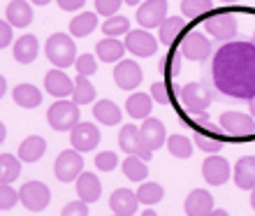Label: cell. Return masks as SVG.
Masks as SVG:
<instances>
[{"instance_id": "1", "label": "cell", "mask_w": 255, "mask_h": 216, "mask_svg": "<svg viewBox=\"0 0 255 216\" xmlns=\"http://www.w3.org/2000/svg\"><path fill=\"white\" fill-rule=\"evenodd\" d=\"M211 79L225 98L251 100L255 95V47L251 42H225L214 54Z\"/></svg>"}, {"instance_id": "2", "label": "cell", "mask_w": 255, "mask_h": 216, "mask_svg": "<svg viewBox=\"0 0 255 216\" xmlns=\"http://www.w3.org/2000/svg\"><path fill=\"white\" fill-rule=\"evenodd\" d=\"M44 54L56 68H70L77 61V44L70 35L65 33H54L49 35L47 44H44Z\"/></svg>"}, {"instance_id": "3", "label": "cell", "mask_w": 255, "mask_h": 216, "mask_svg": "<svg viewBox=\"0 0 255 216\" xmlns=\"http://www.w3.org/2000/svg\"><path fill=\"white\" fill-rule=\"evenodd\" d=\"M47 121L54 130L65 133V130H72L81 121V109L72 100H58L47 109Z\"/></svg>"}, {"instance_id": "4", "label": "cell", "mask_w": 255, "mask_h": 216, "mask_svg": "<svg viewBox=\"0 0 255 216\" xmlns=\"http://www.w3.org/2000/svg\"><path fill=\"white\" fill-rule=\"evenodd\" d=\"M221 130L230 140H249L255 135V119L251 114H242V112H223Z\"/></svg>"}, {"instance_id": "5", "label": "cell", "mask_w": 255, "mask_h": 216, "mask_svg": "<svg viewBox=\"0 0 255 216\" xmlns=\"http://www.w3.org/2000/svg\"><path fill=\"white\" fill-rule=\"evenodd\" d=\"M179 54L188 61H207L211 54V40L207 35H202V30L197 28L186 30V35L179 42Z\"/></svg>"}, {"instance_id": "6", "label": "cell", "mask_w": 255, "mask_h": 216, "mask_svg": "<svg viewBox=\"0 0 255 216\" xmlns=\"http://www.w3.org/2000/svg\"><path fill=\"white\" fill-rule=\"evenodd\" d=\"M19 203L28 212H44L51 203V191L42 182H26L19 189Z\"/></svg>"}, {"instance_id": "7", "label": "cell", "mask_w": 255, "mask_h": 216, "mask_svg": "<svg viewBox=\"0 0 255 216\" xmlns=\"http://www.w3.org/2000/svg\"><path fill=\"white\" fill-rule=\"evenodd\" d=\"M179 100H181L183 107L188 109V114H193V112H207V107L211 105V100H214V95H211V91H209L204 84L190 81V84L181 86Z\"/></svg>"}, {"instance_id": "8", "label": "cell", "mask_w": 255, "mask_h": 216, "mask_svg": "<svg viewBox=\"0 0 255 216\" xmlns=\"http://www.w3.org/2000/svg\"><path fill=\"white\" fill-rule=\"evenodd\" d=\"M204 28L218 42H232L237 30H239V23H237V16L232 12H218L204 21Z\"/></svg>"}, {"instance_id": "9", "label": "cell", "mask_w": 255, "mask_h": 216, "mask_svg": "<svg viewBox=\"0 0 255 216\" xmlns=\"http://www.w3.org/2000/svg\"><path fill=\"white\" fill-rule=\"evenodd\" d=\"M54 172L58 182H77V177L84 172V158H81V154L74 151V149L61 151L54 163Z\"/></svg>"}, {"instance_id": "10", "label": "cell", "mask_w": 255, "mask_h": 216, "mask_svg": "<svg viewBox=\"0 0 255 216\" xmlns=\"http://www.w3.org/2000/svg\"><path fill=\"white\" fill-rule=\"evenodd\" d=\"M100 128L91 121H79L70 130V144H72L74 151L79 154H86V151H93L98 144H100Z\"/></svg>"}, {"instance_id": "11", "label": "cell", "mask_w": 255, "mask_h": 216, "mask_svg": "<svg viewBox=\"0 0 255 216\" xmlns=\"http://www.w3.org/2000/svg\"><path fill=\"white\" fill-rule=\"evenodd\" d=\"M119 147H121L128 156H137V158H141V161H146V163L151 161V156H153V151L141 142L139 126H132V123H128V126L121 128V133H119Z\"/></svg>"}, {"instance_id": "12", "label": "cell", "mask_w": 255, "mask_h": 216, "mask_svg": "<svg viewBox=\"0 0 255 216\" xmlns=\"http://www.w3.org/2000/svg\"><path fill=\"white\" fill-rule=\"evenodd\" d=\"M126 49L130 54H134L137 58H151V56L158 51V40H155L153 35L139 28V30H130L126 35Z\"/></svg>"}, {"instance_id": "13", "label": "cell", "mask_w": 255, "mask_h": 216, "mask_svg": "<svg viewBox=\"0 0 255 216\" xmlns=\"http://www.w3.org/2000/svg\"><path fill=\"white\" fill-rule=\"evenodd\" d=\"M167 0H146L137 9V21L144 30L148 28H160V23L167 19Z\"/></svg>"}, {"instance_id": "14", "label": "cell", "mask_w": 255, "mask_h": 216, "mask_svg": "<svg viewBox=\"0 0 255 216\" xmlns=\"http://www.w3.org/2000/svg\"><path fill=\"white\" fill-rule=\"evenodd\" d=\"M230 175H232L230 163L218 154H211L207 161L202 163V177H204V182L211 184V186H223V184H228Z\"/></svg>"}, {"instance_id": "15", "label": "cell", "mask_w": 255, "mask_h": 216, "mask_svg": "<svg viewBox=\"0 0 255 216\" xmlns=\"http://www.w3.org/2000/svg\"><path fill=\"white\" fill-rule=\"evenodd\" d=\"M193 144L207 154H218L225 147V137H223V130L214 128L211 123H204V126H195Z\"/></svg>"}, {"instance_id": "16", "label": "cell", "mask_w": 255, "mask_h": 216, "mask_svg": "<svg viewBox=\"0 0 255 216\" xmlns=\"http://www.w3.org/2000/svg\"><path fill=\"white\" fill-rule=\"evenodd\" d=\"M144 74L137 61H119L114 70V81L116 86L123 88V91H134V88L141 84Z\"/></svg>"}, {"instance_id": "17", "label": "cell", "mask_w": 255, "mask_h": 216, "mask_svg": "<svg viewBox=\"0 0 255 216\" xmlns=\"http://www.w3.org/2000/svg\"><path fill=\"white\" fill-rule=\"evenodd\" d=\"M139 137L151 151H155V149L165 147V142H167V130L162 126V121L148 116V119H144V123L139 126Z\"/></svg>"}, {"instance_id": "18", "label": "cell", "mask_w": 255, "mask_h": 216, "mask_svg": "<svg viewBox=\"0 0 255 216\" xmlns=\"http://www.w3.org/2000/svg\"><path fill=\"white\" fill-rule=\"evenodd\" d=\"M186 30H188V23H186L183 16H167L158 28V42L165 44V47H174Z\"/></svg>"}, {"instance_id": "19", "label": "cell", "mask_w": 255, "mask_h": 216, "mask_svg": "<svg viewBox=\"0 0 255 216\" xmlns=\"http://www.w3.org/2000/svg\"><path fill=\"white\" fill-rule=\"evenodd\" d=\"M44 91H47V93H51L54 98L65 100L67 95H72L74 81L70 79V77H67L61 68H56V70H51V72H47V77H44Z\"/></svg>"}, {"instance_id": "20", "label": "cell", "mask_w": 255, "mask_h": 216, "mask_svg": "<svg viewBox=\"0 0 255 216\" xmlns=\"http://www.w3.org/2000/svg\"><path fill=\"white\" fill-rule=\"evenodd\" d=\"M77 196H79V200H84L86 205H93L100 200L102 196V184L100 179L93 175V172H81L79 177H77Z\"/></svg>"}, {"instance_id": "21", "label": "cell", "mask_w": 255, "mask_h": 216, "mask_svg": "<svg viewBox=\"0 0 255 216\" xmlns=\"http://www.w3.org/2000/svg\"><path fill=\"white\" fill-rule=\"evenodd\" d=\"M214 210V196L204 189L190 191L186 198V214L188 216H209Z\"/></svg>"}, {"instance_id": "22", "label": "cell", "mask_w": 255, "mask_h": 216, "mask_svg": "<svg viewBox=\"0 0 255 216\" xmlns=\"http://www.w3.org/2000/svg\"><path fill=\"white\" fill-rule=\"evenodd\" d=\"M109 207L116 216H132L139 207V200H137V193H132L130 189H116L109 198Z\"/></svg>"}, {"instance_id": "23", "label": "cell", "mask_w": 255, "mask_h": 216, "mask_svg": "<svg viewBox=\"0 0 255 216\" xmlns=\"http://www.w3.org/2000/svg\"><path fill=\"white\" fill-rule=\"evenodd\" d=\"M235 184L242 191L255 189V156H242L235 165Z\"/></svg>"}, {"instance_id": "24", "label": "cell", "mask_w": 255, "mask_h": 216, "mask_svg": "<svg viewBox=\"0 0 255 216\" xmlns=\"http://www.w3.org/2000/svg\"><path fill=\"white\" fill-rule=\"evenodd\" d=\"M5 16L12 28H28L33 21V7L26 0H12L5 9Z\"/></svg>"}, {"instance_id": "25", "label": "cell", "mask_w": 255, "mask_h": 216, "mask_svg": "<svg viewBox=\"0 0 255 216\" xmlns=\"http://www.w3.org/2000/svg\"><path fill=\"white\" fill-rule=\"evenodd\" d=\"M40 54V44L35 35H21L16 44H14V61L21 65H30Z\"/></svg>"}, {"instance_id": "26", "label": "cell", "mask_w": 255, "mask_h": 216, "mask_svg": "<svg viewBox=\"0 0 255 216\" xmlns=\"http://www.w3.org/2000/svg\"><path fill=\"white\" fill-rule=\"evenodd\" d=\"M123 54H126V44L119 37H105V40H100L95 44V56L105 63L123 61Z\"/></svg>"}, {"instance_id": "27", "label": "cell", "mask_w": 255, "mask_h": 216, "mask_svg": "<svg viewBox=\"0 0 255 216\" xmlns=\"http://www.w3.org/2000/svg\"><path fill=\"white\" fill-rule=\"evenodd\" d=\"M93 116L102 126H119L123 119V109H119V105L112 100H98L93 107Z\"/></svg>"}, {"instance_id": "28", "label": "cell", "mask_w": 255, "mask_h": 216, "mask_svg": "<svg viewBox=\"0 0 255 216\" xmlns=\"http://www.w3.org/2000/svg\"><path fill=\"white\" fill-rule=\"evenodd\" d=\"M44 151H47V140L40 137V135H30V137H26V140L21 142L19 161L21 163H35V161H40L42 156H44Z\"/></svg>"}, {"instance_id": "29", "label": "cell", "mask_w": 255, "mask_h": 216, "mask_svg": "<svg viewBox=\"0 0 255 216\" xmlns=\"http://www.w3.org/2000/svg\"><path fill=\"white\" fill-rule=\"evenodd\" d=\"M14 102L23 109H35L42 102V91L35 84H19V86L12 91Z\"/></svg>"}, {"instance_id": "30", "label": "cell", "mask_w": 255, "mask_h": 216, "mask_svg": "<svg viewBox=\"0 0 255 216\" xmlns=\"http://www.w3.org/2000/svg\"><path fill=\"white\" fill-rule=\"evenodd\" d=\"M126 109H128V114L132 116V119H148L151 109H153V98H151V95H146V93L128 95Z\"/></svg>"}, {"instance_id": "31", "label": "cell", "mask_w": 255, "mask_h": 216, "mask_svg": "<svg viewBox=\"0 0 255 216\" xmlns=\"http://www.w3.org/2000/svg\"><path fill=\"white\" fill-rule=\"evenodd\" d=\"M95 86L88 81V77L84 74H77V79H74V91H72V102L74 105H91L95 100Z\"/></svg>"}, {"instance_id": "32", "label": "cell", "mask_w": 255, "mask_h": 216, "mask_svg": "<svg viewBox=\"0 0 255 216\" xmlns=\"http://www.w3.org/2000/svg\"><path fill=\"white\" fill-rule=\"evenodd\" d=\"M98 28V16L93 12H81L79 16H74L70 21V33L72 37H86Z\"/></svg>"}, {"instance_id": "33", "label": "cell", "mask_w": 255, "mask_h": 216, "mask_svg": "<svg viewBox=\"0 0 255 216\" xmlns=\"http://www.w3.org/2000/svg\"><path fill=\"white\" fill-rule=\"evenodd\" d=\"M121 168H123V175H126L130 182H146V177H148L146 161H141L137 156H128L126 161L121 163Z\"/></svg>"}, {"instance_id": "34", "label": "cell", "mask_w": 255, "mask_h": 216, "mask_svg": "<svg viewBox=\"0 0 255 216\" xmlns=\"http://www.w3.org/2000/svg\"><path fill=\"white\" fill-rule=\"evenodd\" d=\"M21 175V161L12 154H0V184H12Z\"/></svg>"}, {"instance_id": "35", "label": "cell", "mask_w": 255, "mask_h": 216, "mask_svg": "<svg viewBox=\"0 0 255 216\" xmlns=\"http://www.w3.org/2000/svg\"><path fill=\"white\" fill-rule=\"evenodd\" d=\"M193 140L186 135H181V133H174V135H169L167 137V151L174 158H190L193 156Z\"/></svg>"}, {"instance_id": "36", "label": "cell", "mask_w": 255, "mask_h": 216, "mask_svg": "<svg viewBox=\"0 0 255 216\" xmlns=\"http://www.w3.org/2000/svg\"><path fill=\"white\" fill-rule=\"evenodd\" d=\"M165 198V189H162L158 182H146V184H139V189H137V200L139 205H158Z\"/></svg>"}, {"instance_id": "37", "label": "cell", "mask_w": 255, "mask_h": 216, "mask_svg": "<svg viewBox=\"0 0 255 216\" xmlns=\"http://www.w3.org/2000/svg\"><path fill=\"white\" fill-rule=\"evenodd\" d=\"M102 33L107 35V37H119V35H128V33H130V21H128V16L114 14V16H109V19L102 23Z\"/></svg>"}, {"instance_id": "38", "label": "cell", "mask_w": 255, "mask_h": 216, "mask_svg": "<svg viewBox=\"0 0 255 216\" xmlns=\"http://www.w3.org/2000/svg\"><path fill=\"white\" fill-rule=\"evenodd\" d=\"M214 9L211 0H181V14L186 19H197L202 14H207Z\"/></svg>"}, {"instance_id": "39", "label": "cell", "mask_w": 255, "mask_h": 216, "mask_svg": "<svg viewBox=\"0 0 255 216\" xmlns=\"http://www.w3.org/2000/svg\"><path fill=\"white\" fill-rule=\"evenodd\" d=\"M19 203V193L9 186V184H0V212H7L16 207Z\"/></svg>"}, {"instance_id": "40", "label": "cell", "mask_w": 255, "mask_h": 216, "mask_svg": "<svg viewBox=\"0 0 255 216\" xmlns=\"http://www.w3.org/2000/svg\"><path fill=\"white\" fill-rule=\"evenodd\" d=\"M74 68H77V72H79V74L88 77V74H95V72H98V61H95L93 54H81V56H77Z\"/></svg>"}, {"instance_id": "41", "label": "cell", "mask_w": 255, "mask_h": 216, "mask_svg": "<svg viewBox=\"0 0 255 216\" xmlns=\"http://www.w3.org/2000/svg\"><path fill=\"white\" fill-rule=\"evenodd\" d=\"M160 72L165 74V77H169V79H176L179 72H181V61H179V56L176 54L165 56L160 61Z\"/></svg>"}, {"instance_id": "42", "label": "cell", "mask_w": 255, "mask_h": 216, "mask_svg": "<svg viewBox=\"0 0 255 216\" xmlns=\"http://www.w3.org/2000/svg\"><path fill=\"white\" fill-rule=\"evenodd\" d=\"M116 165H119V156L114 151H100L95 156V168L102 172H112V170H116Z\"/></svg>"}, {"instance_id": "43", "label": "cell", "mask_w": 255, "mask_h": 216, "mask_svg": "<svg viewBox=\"0 0 255 216\" xmlns=\"http://www.w3.org/2000/svg\"><path fill=\"white\" fill-rule=\"evenodd\" d=\"M151 98H153V102L167 105L172 100V86H169L167 81H155L153 86H151Z\"/></svg>"}, {"instance_id": "44", "label": "cell", "mask_w": 255, "mask_h": 216, "mask_svg": "<svg viewBox=\"0 0 255 216\" xmlns=\"http://www.w3.org/2000/svg\"><path fill=\"white\" fill-rule=\"evenodd\" d=\"M121 5H123V0H95V12L109 19V16L119 14Z\"/></svg>"}, {"instance_id": "45", "label": "cell", "mask_w": 255, "mask_h": 216, "mask_svg": "<svg viewBox=\"0 0 255 216\" xmlns=\"http://www.w3.org/2000/svg\"><path fill=\"white\" fill-rule=\"evenodd\" d=\"M61 216H88V205L84 200H72L63 207Z\"/></svg>"}, {"instance_id": "46", "label": "cell", "mask_w": 255, "mask_h": 216, "mask_svg": "<svg viewBox=\"0 0 255 216\" xmlns=\"http://www.w3.org/2000/svg\"><path fill=\"white\" fill-rule=\"evenodd\" d=\"M12 40H14V35H12V26H9L7 21L0 19V49L9 47V44H12Z\"/></svg>"}, {"instance_id": "47", "label": "cell", "mask_w": 255, "mask_h": 216, "mask_svg": "<svg viewBox=\"0 0 255 216\" xmlns=\"http://www.w3.org/2000/svg\"><path fill=\"white\" fill-rule=\"evenodd\" d=\"M56 2L65 12H74V9H81V7L86 5V0H56Z\"/></svg>"}, {"instance_id": "48", "label": "cell", "mask_w": 255, "mask_h": 216, "mask_svg": "<svg viewBox=\"0 0 255 216\" xmlns=\"http://www.w3.org/2000/svg\"><path fill=\"white\" fill-rule=\"evenodd\" d=\"M190 119H193V126H204V123H209V114H207V112H193V114H190Z\"/></svg>"}, {"instance_id": "49", "label": "cell", "mask_w": 255, "mask_h": 216, "mask_svg": "<svg viewBox=\"0 0 255 216\" xmlns=\"http://www.w3.org/2000/svg\"><path fill=\"white\" fill-rule=\"evenodd\" d=\"M5 91H7V79L0 74V100H2V95H5Z\"/></svg>"}, {"instance_id": "50", "label": "cell", "mask_w": 255, "mask_h": 216, "mask_svg": "<svg viewBox=\"0 0 255 216\" xmlns=\"http://www.w3.org/2000/svg\"><path fill=\"white\" fill-rule=\"evenodd\" d=\"M5 137H7V128H5V123L0 121V144L5 142Z\"/></svg>"}, {"instance_id": "51", "label": "cell", "mask_w": 255, "mask_h": 216, "mask_svg": "<svg viewBox=\"0 0 255 216\" xmlns=\"http://www.w3.org/2000/svg\"><path fill=\"white\" fill-rule=\"evenodd\" d=\"M249 109H251V116H253V119H255V95H253V98H251V100H249Z\"/></svg>"}, {"instance_id": "52", "label": "cell", "mask_w": 255, "mask_h": 216, "mask_svg": "<svg viewBox=\"0 0 255 216\" xmlns=\"http://www.w3.org/2000/svg\"><path fill=\"white\" fill-rule=\"evenodd\" d=\"M209 216H230V214H228V212H225V210H214V212H211V214H209Z\"/></svg>"}, {"instance_id": "53", "label": "cell", "mask_w": 255, "mask_h": 216, "mask_svg": "<svg viewBox=\"0 0 255 216\" xmlns=\"http://www.w3.org/2000/svg\"><path fill=\"white\" fill-rule=\"evenodd\" d=\"M30 2H33V5H49V2H51V0H30Z\"/></svg>"}, {"instance_id": "54", "label": "cell", "mask_w": 255, "mask_h": 216, "mask_svg": "<svg viewBox=\"0 0 255 216\" xmlns=\"http://www.w3.org/2000/svg\"><path fill=\"white\" fill-rule=\"evenodd\" d=\"M251 207H253V210H255V189L251 191Z\"/></svg>"}, {"instance_id": "55", "label": "cell", "mask_w": 255, "mask_h": 216, "mask_svg": "<svg viewBox=\"0 0 255 216\" xmlns=\"http://www.w3.org/2000/svg\"><path fill=\"white\" fill-rule=\"evenodd\" d=\"M123 2H128V5H139L141 0H123Z\"/></svg>"}, {"instance_id": "56", "label": "cell", "mask_w": 255, "mask_h": 216, "mask_svg": "<svg viewBox=\"0 0 255 216\" xmlns=\"http://www.w3.org/2000/svg\"><path fill=\"white\" fill-rule=\"evenodd\" d=\"M141 216H158V214H155L153 210H146V212H144V214H141Z\"/></svg>"}, {"instance_id": "57", "label": "cell", "mask_w": 255, "mask_h": 216, "mask_svg": "<svg viewBox=\"0 0 255 216\" xmlns=\"http://www.w3.org/2000/svg\"><path fill=\"white\" fill-rule=\"evenodd\" d=\"M218 2H237V0H218Z\"/></svg>"}, {"instance_id": "58", "label": "cell", "mask_w": 255, "mask_h": 216, "mask_svg": "<svg viewBox=\"0 0 255 216\" xmlns=\"http://www.w3.org/2000/svg\"><path fill=\"white\" fill-rule=\"evenodd\" d=\"M251 44H253V47H255V33H253V37H251Z\"/></svg>"}, {"instance_id": "59", "label": "cell", "mask_w": 255, "mask_h": 216, "mask_svg": "<svg viewBox=\"0 0 255 216\" xmlns=\"http://www.w3.org/2000/svg\"><path fill=\"white\" fill-rule=\"evenodd\" d=\"M114 216H116V214H114Z\"/></svg>"}]
</instances>
